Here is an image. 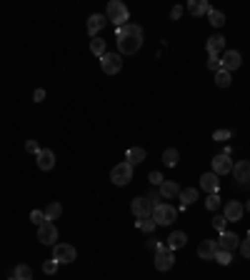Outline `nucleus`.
Instances as JSON below:
<instances>
[{"mask_svg": "<svg viewBox=\"0 0 250 280\" xmlns=\"http://www.w3.org/2000/svg\"><path fill=\"white\" fill-rule=\"evenodd\" d=\"M30 220H33V223H35L38 228L48 223V220H45V213H43V210H33V213H30Z\"/></svg>", "mask_w": 250, "mask_h": 280, "instance_id": "33", "label": "nucleus"}, {"mask_svg": "<svg viewBox=\"0 0 250 280\" xmlns=\"http://www.w3.org/2000/svg\"><path fill=\"white\" fill-rule=\"evenodd\" d=\"M75 258H78V253H75L73 245H68V243H55V245H53V260H55L58 265H60V263L68 265V263H73Z\"/></svg>", "mask_w": 250, "mask_h": 280, "instance_id": "7", "label": "nucleus"}, {"mask_svg": "<svg viewBox=\"0 0 250 280\" xmlns=\"http://www.w3.org/2000/svg\"><path fill=\"white\" fill-rule=\"evenodd\" d=\"M105 18L120 28V25H125V23H128V18H130V10L125 8V3H120V0H110V3H108V10H105Z\"/></svg>", "mask_w": 250, "mask_h": 280, "instance_id": "2", "label": "nucleus"}, {"mask_svg": "<svg viewBox=\"0 0 250 280\" xmlns=\"http://www.w3.org/2000/svg\"><path fill=\"white\" fill-rule=\"evenodd\" d=\"M245 210H248V213H250V200H248V203H245Z\"/></svg>", "mask_w": 250, "mask_h": 280, "instance_id": "46", "label": "nucleus"}, {"mask_svg": "<svg viewBox=\"0 0 250 280\" xmlns=\"http://www.w3.org/2000/svg\"><path fill=\"white\" fill-rule=\"evenodd\" d=\"M230 83H233V75H230L228 70H223V68H220V70L215 73V85H218V88H228Z\"/></svg>", "mask_w": 250, "mask_h": 280, "instance_id": "27", "label": "nucleus"}, {"mask_svg": "<svg viewBox=\"0 0 250 280\" xmlns=\"http://www.w3.org/2000/svg\"><path fill=\"white\" fill-rule=\"evenodd\" d=\"M13 278H18V280H33V270H30V265H15Z\"/></svg>", "mask_w": 250, "mask_h": 280, "instance_id": "29", "label": "nucleus"}, {"mask_svg": "<svg viewBox=\"0 0 250 280\" xmlns=\"http://www.w3.org/2000/svg\"><path fill=\"white\" fill-rule=\"evenodd\" d=\"M160 245H163V243H158V240H150V243H148V248H150V250H153V253H155V250H158V248H160Z\"/></svg>", "mask_w": 250, "mask_h": 280, "instance_id": "45", "label": "nucleus"}, {"mask_svg": "<svg viewBox=\"0 0 250 280\" xmlns=\"http://www.w3.org/2000/svg\"><path fill=\"white\" fill-rule=\"evenodd\" d=\"M238 248H240V253H243V258H250V235H248V238L243 240V243H240Z\"/></svg>", "mask_w": 250, "mask_h": 280, "instance_id": "38", "label": "nucleus"}, {"mask_svg": "<svg viewBox=\"0 0 250 280\" xmlns=\"http://www.w3.org/2000/svg\"><path fill=\"white\" fill-rule=\"evenodd\" d=\"M148 200H150V205H153V208H158V205L163 203V198H160V193H150V195H148Z\"/></svg>", "mask_w": 250, "mask_h": 280, "instance_id": "41", "label": "nucleus"}, {"mask_svg": "<svg viewBox=\"0 0 250 280\" xmlns=\"http://www.w3.org/2000/svg\"><path fill=\"white\" fill-rule=\"evenodd\" d=\"M220 248H218V243L215 240H203V243L198 245V255L203 258V260H215V253H218Z\"/></svg>", "mask_w": 250, "mask_h": 280, "instance_id": "17", "label": "nucleus"}, {"mask_svg": "<svg viewBox=\"0 0 250 280\" xmlns=\"http://www.w3.org/2000/svg\"><path fill=\"white\" fill-rule=\"evenodd\" d=\"M185 243H188V235L183 230H173L168 235V240H165V245H168L170 250H180V248H185Z\"/></svg>", "mask_w": 250, "mask_h": 280, "instance_id": "19", "label": "nucleus"}, {"mask_svg": "<svg viewBox=\"0 0 250 280\" xmlns=\"http://www.w3.org/2000/svg\"><path fill=\"white\" fill-rule=\"evenodd\" d=\"M90 53L98 55V58L105 55V40H103V38H93V43H90Z\"/></svg>", "mask_w": 250, "mask_h": 280, "instance_id": "28", "label": "nucleus"}, {"mask_svg": "<svg viewBox=\"0 0 250 280\" xmlns=\"http://www.w3.org/2000/svg\"><path fill=\"white\" fill-rule=\"evenodd\" d=\"M238 245H240V238H238L235 233H220V243H218V248H220V250L233 253Z\"/></svg>", "mask_w": 250, "mask_h": 280, "instance_id": "21", "label": "nucleus"}, {"mask_svg": "<svg viewBox=\"0 0 250 280\" xmlns=\"http://www.w3.org/2000/svg\"><path fill=\"white\" fill-rule=\"evenodd\" d=\"M178 160H180V153H178L175 148H168V150L163 153V163L168 165V168H175V165H178Z\"/></svg>", "mask_w": 250, "mask_h": 280, "instance_id": "25", "label": "nucleus"}, {"mask_svg": "<svg viewBox=\"0 0 250 280\" xmlns=\"http://www.w3.org/2000/svg\"><path fill=\"white\" fill-rule=\"evenodd\" d=\"M178 198H180V208L185 210L188 205H193L195 200H198V190H195V188H183Z\"/></svg>", "mask_w": 250, "mask_h": 280, "instance_id": "24", "label": "nucleus"}, {"mask_svg": "<svg viewBox=\"0 0 250 280\" xmlns=\"http://www.w3.org/2000/svg\"><path fill=\"white\" fill-rule=\"evenodd\" d=\"M43 270H45V275H55V273H58V263L50 258V260L43 263Z\"/></svg>", "mask_w": 250, "mask_h": 280, "instance_id": "36", "label": "nucleus"}, {"mask_svg": "<svg viewBox=\"0 0 250 280\" xmlns=\"http://www.w3.org/2000/svg\"><path fill=\"white\" fill-rule=\"evenodd\" d=\"M110 180H113V185H118V188H125L130 180H133V165L130 163H118L113 170H110Z\"/></svg>", "mask_w": 250, "mask_h": 280, "instance_id": "3", "label": "nucleus"}, {"mask_svg": "<svg viewBox=\"0 0 250 280\" xmlns=\"http://www.w3.org/2000/svg\"><path fill=\"white\" fill-rule=\"evenodd\" d=\"M208 18H210V25L213 28H223L225 25V13H220V10H210V13H208Z\"/></svg>", "mask_w": 250, "mask_h": 280, "instance_id": "30", "label": "nucleus"}, {"mask_svg": "<svg viewBox=\"0 0 250 280\" xmlns=\"http://www.w3.org/2000/svg\"><path fill=\"white\" fill-rule=\"evenodd\" d=\"M100 68L105 75H118L123 70V55L120 53H105L100 58Z\"/></svg>", "mask_w": 250, "mask_h": 280, "instance_id": "6", "label": "nucleus"}, {"mask_svg": "<svg viewBox=\"0 0 250 280\" xmlns=\"http://www.w3.org/2000/svg\"><path fill=\"white\" fill-rule=\"evenodd\" d=\"M25 150L33 153V155H38V153H40V145H38L35 140H28V143H25Z\"/></svg>", "mask_w": 250, "mask_h": 280, "instance_id": "42", "label": "nucleus"}, {"mask_svg": "<svg viewBox=\"0 0 250 280\" xmlns=\"http://www.w3.org/2000/svg\"><path fill=\"white\" fill-rule=\"evenodd\" d=\"M210 165H213V173L215 175H228V173H233V160H230V155H215L213 160H210Z\"/></svg>", "mask_w": 250, "mask_h": 280, "instance_id": "8", "label": "nucleus"}, {"mask_svg": "<svg viewBox=\"0 0 250 280\" xmlns=\"http://www.w3.org/2000/svg\"><path fill=\"white\" fill-rule=\"evenodd\" d=\"M175 215H178V210L173 205H168V203H160L150 213V218L155 220V225H173L175 223Z\"/></svg>", "mask_w": 250, "mask_h": 280, "instance_id": "4", "label": "nucleus"}, {"mask_svg": "<svg viewBox=\"0 0 250 280\" xmlns=\"http://www.w3.org/2000/svg\"><path fill=\"white\" fill-rule=\"evenodd\" d=\"M240 63H243V58H240V53H238V50H225V53H223V58H220V68H223V70H228V73L238 70V68H240Z\"/></svg>", "mask_w": 250, "mask_h": 280, "instance_id": "11", "label": "nucleus"}, {"mask_svg": "<svg viewBox=\"0 0 250 280\" xmlns=\"http://www.w3.org/2000/svg\"><path fill=\"white\" fill-rule=\"evenodd\" d=\"M215 260H218L220 265H230V260H233V253H228V250H218V253H215Z\"/></svg>", "mask_w": 250, "mask_h": 280, "instance_id": "34", "label": "nucleus"}, {"mask_svg": "<svg viewBox=\"0 0 250 280\" xmlns=\"http://www.w3.org/2000/svg\"><path fill=\"white\" fill-rule=\"evenodd\" d=\"M43 213H45V220H48V223H50V220H58V218L63 215V205H60V203H50Z\"/></svg>", "mask_w": 250, "mask_h": 280, "instance_id": "26", "label": "nucleus"}, {"mask_svg": "<svg viewBox=\"0 0 250 280\" xmlns=\"http://www.w3.org/2000/svg\"><path fill=\"white\" fill-rule=\"evenodd\" d=\"M10 280H18V278H10Z\"/></svg>", "mask_w": 250, "mask_h": 280, "instance_id": "47", "label": "nucleus"}, {"mask_svg": "<svg viewBox=\"0 0 250 280\" xmlns=\"http://www.w3.org/2000/svg\"><path fill=\"white\" fill-rule=\"evenodd\" d=\"M130 210H133V215L140 220V218H150L153 205H150V200H148V198H135L133 203H130Z\"/></svg>", "mask_w": 250, "mask_h": 280, "instance_id": "10", "label": "nucleus"}, {"mask_svg": "<svg viewBox=\"0 0 250 280\" xmlns=\"http://www.w3.org/2000/svg\"><path fill=\"white\" fill-rule=\"evenodd\" d=\"M200 188H203L208 195L218 193V190H220V180H218V175H215V173H203V175H200Z\"/></svg>", "mask_w": 250, "mask_h": 280, "instance_id": "15", "label": "nucleus"}, {"mask_svg": "<svg viewBox=\"0 0 250 280\" xmlns=\"http://www.w3.org/2000/svg\"><path fill=\"white\" fill-rule=\"evenodd\" d=\"M208 68H210L213 73H218L220 70V58L218 55H210V58H208Z\"/></svg>", "mask_w": 250, "mask_h": 280, "instance_id": "37", "label": "nucleus"}, {"mask_svg": "<svg viewBox=\"0 0 250 280\" xmlns=\"http://www.w3.org/2000/svg\"><path fill=\"white\" fill-rule=\"evenodd\" d=\"M118 50L120 55H135L140 48H143V40H145V33L140 25L135 23H125L118 28Z\"/></svg>", "mask_w": 250, "mask_h": 280, "instance_id": "1", "label": "nucleus"}, {"mask_svg": "<svg viewBox=\"0 0 250 280\" xmlns=\"http://www.w3.org/2000/svg\"><path fill=\"white\" fill-rule=\"evenodd\" d=\"M138 228H140V230H145V233H153L158 225H155V220H153V218H140V220H138Z\"/></svg>", "mask_w": 250, "mask_h": 280, "instance_id": "32", "label": "nucleus"}, {"mask_svg": "<svg viewBox=\"0 0 250 280\" xmlns=\"http://www.w3.org/2000/svg\"><path fill=\"white\" fill-rule=\"evenodd\" d=\"M183 10H185L183 5H175V8L170 10V18H173V20H180V18H183Z\"/></svg>", "mask_w": 250, "mask_h": 280, "instance_id": "43", "label": "nucleus"}, {"mask_svg": "<svg viewBox=\"0 0 250 280\" xmlns=\"http://www.w3.org/2000/svg\"><path fill=\"white\" fill-rule=\"evenodd\" d=\"M33 100H35V103H43V100H45V90H43V88H38L35 95H33Z\"/></svg>", "mask_w": 250, "mask_h": 280, "instance_id": "44", "label": "nucleus"}, {"mask_svg": "<svg viewBox=\"0 0 250 280\" xmlns=\"http://www.w3.org/2000/svg\"><path fill=\"white\" fill-rule=\"evenodd\" d=\"M233 175H235L238 183H250V163L248 160H238L233 165Z\"/></svg>", "mask_w": 250, "mask_h": 280, "instance_id": "20", "label": "nucleus"}, {"mask_svg": "<svg viewBox=\"0 0 250 280\" xmlns=\"http://www.w3.org/2000/svg\"><path fill=\"white\" fill-rule=\"evenodd\" d=\"M175 265V255H173V250L168 248V245H160L158 250H155V268L160 270V273H165V270H170Z\"/></svg>", "mask_w": 250, "mask_h": 280, "instance_id": "5", "label": "nucleus"}, {"mask_svg": "<svg viewBox=\"0 0 250 280\" xmlns=\"http://www.w3.org/2000/svg\"><path fill=\"white\" fill-rule=\"evenodd\" d=\"M145 158H148L145 148H130V150H128V155H125V163H130V165L135 168L138 163H143Z\"/></svg>", "mask_w": 250, "mask_h": 280, "instance_id": "23", "label": "nucleus"}, {"mask_svg": "<svg viewBox=\"0 0 250 280\" xmlns=\"http://www.w3.org/2000/svg\"><path fill=\"white\" fill-rule=\"evenodd\" d=\"M205 208H208V210H218V208H220V195H218V193L208 195V198H205Z\"/></svg>", "mask_w": 250, "mask_h": 280, "instance_id": "31", "label": "nucleus"}, {"mask_svg": "<svg viewBox=\"0 0 250 280\" xmlns=\"http://www.w3.org/2000/svg\"><path fill=\"white\" fill-rule=\"evenodd\" d=\"M188 13L193 15V18H200V15H208L210 13L213 8H210V3H208V0H188Z\"/></svg>", "mask_w": 250, "mask_h": 280, "instance_id": "16", "label": "nucleus"}, {"mask_svg": "<svg viewBox=\"0 0 250 280\" xmlns=\"http://www.w3.org/2000/svg\"><path fill=\"white\" fill-rule=\"evenodd\" d=\"M208 53H210V55L225 53V38H223V35H213V38H208Z\"/></svg>", "mask_w": 250, "mask_h": 280, "instance_id": "22", "label": "nucleus"}, {"mask_svg": "<svg viewBox=\"0 0 250 280\" xmlns=\"http://www.w3.org/2000/svg\"><path fill=\"white\" fill-rule=\"evenodd\" d=\"M230 138V130H215L213 133V140H218V143H225Z\"/></svg>", "mask_w": 250, "mask_h": 280, "instance_id": "39", "label": "nucleus"}, {"mask_svg": "<svg viewBox=\"0 0 250 280\" xmlns=\"http://www.w3.org/2000/svg\"><path fill=\"white\" fill-rule=\"evenodd\" d=\"M148 180H150V183H153V185H158V188H160V185H163V175H160V173H158V170H153V173H150V175H148Z\"/></svg>", "mask_w": 250, "mask_h": 280, "instance_id": "40", "label": "nucleus"}, {"mask_svg": "<svg viewBox=\"0 0 250 280\" xmlns=\"http://www.w3.org/2000/svg\"><path fill=\"white\" fill-rule=\"evenodd\" d=\"M105 23H108V18H105L103 13H93V15L88 18V25H85V28H88V35H90V38H98V33L105 28Z\"/></svg>", "mask_w": 250, "mask_h": 280, "instance_id": "14", "label": "nucleus"}, {"mask_svg": "<svg viewBox=\"0 0 250 280\" xmlns=\"http://www.w3.org/2000/svg\"><path fill=\"white\" fill-rule=\"evenodd\" d=\"M243 213H245V208H243V203H238V200H228L225 203V220L228 223H238L240 218H243Z\"/></svg>", "mask_w": 250, "mask_h": 280, "instance_id": "13", "label": "nucleus"}, {"mask_svg": "<svg viewBox=\"0 0 250 280\" xmlns=\"http://www.w3.org/2000/svg\"><path fill=\"white\" fill-rule=\"evenodd\" d=\"M158 193H160L163 200H173V198L180 195V185L175 180H163V185L158 188Z\"/></svg>", "mask_w": 250, "mask_h": 280, "instance_id": "18", "label": "nucleus"}, {"mask_svg": "<svg viewBox=\"0 0 250 280\" xmlns=\"http://www.w3.org/2000/svg\"><path fill=\"white\" fill-rule=\"evenodd\" d=\"M35 160H38V168L40 170H53L55 168V153L48 150V148H40V153L35 155Z\"/></svg>", "mask_w": 250, "mask_h": 280, "instance_id": "12", "label": "nucleus"}, {"mask_svg": "<svg viewBox=\"0 0 250 280\" xmlns=\"http://www.w3.org/2000/svg\"><path fill=\"white\" fill-rule=\"evenodd\" d=\"M38 240L43 245H55V240H58V228L53 223H45V225H40L38 228Z\"/></svg>", "mask_w": 250, "mask_h": 280, "instance_id": "9", "label": "nucleus"}, {"mask_svg": "<svg viewBox=\"0 0 250 280\" xmlns=\"http://www.w3.org/2000/svg\"><path fill=\"white\" fill-rule=\"evenodd\" d=\"M225 223H228L225 215H215V218H213V228H215L218 233H225Z\"/></svg>", "mask_w": 250, "mask_h": 280, "instance_id": "35", "label": "nucleus"}]
</instances>
